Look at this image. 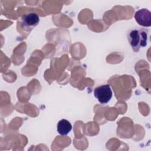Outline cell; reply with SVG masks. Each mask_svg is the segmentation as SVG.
Returning a JSON list of instances; mask_svg holds the SVG:
<instances>
[{
	"label": "cell",
	"instance_id": "cell-1",
	"mask_svg": "<svg viewBox=\"0 0 151 151\" xmlns=\"http://www.w3.org/2000/svg\"><path fill=\"white\" fill-rule=\"evenodd\" d=\"M147 37V31L143 28L131 29L127 35L129 42L134 52H138L140 48L146 46Z\"/></svg>",
	"mask_w": 151,
	"mask_h": 151
},
{
	"label": "cell",
	"instance_id": "cell-2",
	"mask_svg": "<svg viewBox=\"0 0 151 151\" xmlns=\"http://www.w3.org/2000/svg\"><path fill=\"white\" fill-rule=\"evenodd\" d=\"M112 91L109 84L97 87L94 90V96L101 104L108 103L112 97Z\"/></svg>",
	"mask_w": 151,
	"mask_h": 151
},
{
	"label": "cell",
	"instance_id": "cell-3",
	"mask_svg": "<svg viewBox=\"0 0 151 151\" xmlns=\"http://www.w3.org/2000/svg\"><path fill=\"white\" fill-rule=\"evenodd\" d=\"M39 22V16L34 12H29L24 14L21 19V25L23 28L26 30H31L38 24Z\"/></svg>",
	"mask_w": 151,
	"mask_h": 151
},
{
	"label": "cell",
	"instance_id": "cell-4",
	"mask_svg": "<svg viewBox=\"0 0 151 151\" xmlns=\"http://www.w3.org/2000/svg\"><path fill=\"white\" fill-rule=\"evenodd\" d=\"M136 21L141 26L148 27L151 25V12L146 8H142L134 14Z\"/></svg>",
	"mask_w": 151,
	"mask_h": 151
},
{
	"label": "cell",
	"instance_id": "cell-5",
	"mask_svg": "<svg viewBox=\"0 0 151 151\" xmlns=\"http://www.w3.org/2000/svg\"><path fill=\"white\" fill-rule=\"evenodd\" d=\"M72 129V125L69 121L65 119L60 120L57 124V131L61 136H65L69 133Z\"/></svg>",
	"mask_w": 151,
	"mask_h": 151
}]
</instances>
